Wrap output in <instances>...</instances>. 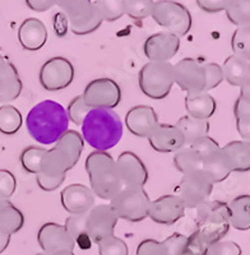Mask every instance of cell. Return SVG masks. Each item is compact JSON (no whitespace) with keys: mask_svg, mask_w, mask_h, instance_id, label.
<instances>
[{"mask_svg":"<svg viewBox=\"0 0 250 255\" xmlns=\"http://www.w3.org/2000/svg\"><path fill=\"white\" fill-rule=\"evenodd\" d=\"M10 238H12V235H9L8 232L3 231V230H0V255L3 254L6 250V248L9 247Z\"/></svg>","mask_w":250,"mask_h":255,"instance_id":"f5cc1de1","label":"cell"},{"mask_svg":"<svg viewBox=\"0 0 250 255\" xmlns=\"http://www.w3.org/2000/svg\"><path fill=\"white\" fill-rule=\"evenodd\" d=\"M213 190V184L202 172L184 175L180 180L176 195L183 202L185 208L197 209L198 207L208 202Z\"/></svg>","mask_w":250,"mask_h":255,"instance_id":"7c38bea8","label":"cell"},{"mask_svg":"<svg viewBox=\"0 0 250 255\" xmlns=\"http://www.w3.org/2000/svg\"><path fill=\"white\" fill-rule=\"evenodd\" d=\"M50 255H76L74 252H69V250H61V252H56L53 253V254Z\"/></svg>","mask_w":250,"mask_h":255,"instance_id":"11a10c76","label":"cell"},{"mask_svg":"<svg viewBox=\"0 0 250 255\" xmlns=\"http://www.w3.org/2000/svg\"><path fill=\"white\" fill-rule=\"evenodd\" d=\"M222 151L230 161L233 171H250V142L234 140V142L227 143L222 148Z\"/></svg>","mask_w":250,"mask_h":255,"instance_id":"83f0119b","label":"cell"},{"mask_svg":"<svg viewBox=\"0 0 250 255\" xmlns=\"http://www.w3.org/2000/svg\"><path fill=\"white\" fill-rule=\"evenodd\" d=\"M85 148V140L77 130L68 129L67 133L55 143L54 148L47 149L42 161L41 172L49 176H65L78 163Z\"/></svg>","mask_w":250,"mask_h":255,"instance_id":"277c9868","label":"cell"},{"mask_svg":"<svg viewBox=\"0 0 250 255\" xmlns=\"http://www.w3.org/2000/svg\"><path fill=\"white\" fill-rule=\"evenodd\" d=\"M67 110V115L69 122H72L74 125H78L81 127L85 122L86 116L88 115V113L91 111V109L86 105L85 100L82 97V95L76 96L72 101L69 102Z\"/></svg>","mask_w":250,"mask_h":255,"instance_id":"ab89813d","label":"cell"},{"mask_svg":"<svg viewBox=\"0 0 250 255\" xmlns=\"http://www.w3.org/2000/svg\"><path fill=\"white\" fill-rule=\"evenodd\" d=\"M176 128L181 131L185 140V145H192L197 139L208 135L210 133V122L208 120H197L190 116H181L176 123Z\"/></svg>","mask_w":250,"mask_h":255,"instance_id":"f546056e","label":"cell"},{"mask_svg":"<svg viewBox=\"0 0 250 255\" xmlns=\"http://www.w3.org/2000/svg\"><path fill=\"white\" fill-rule=\"evenodd\" d=\"M151 17L158 26L165 28L166 32L178 37L188 35L192 28L193 20L189 9L178 1H153Z\"/></svg>","mask_w":250,"mask_h":255,"instance_id":"9c48e42d","label":"cell"},{"mask_svg":"<svg viewBox=\"0 0 250 255\" xmlns=\"http://www.w3.org/2000/svg\"><path fill=\"white\" fill-rule=\"evenodd\" d=\"M26 4L29 9H32L33 12L42 13L55 6L56 1L55 0H27Z\"/></svg>","mask_w":250,"mask_h":255,"instance_id":"f907efd6","label":"cell"},{"mask_svg":"<svg viewBox=\"0 0 250 255\" xmlns=\"http://www.w3.org/2000/svg\"><path fill=\"white\" fill-rule=\"evenodd\" d=\"M236 129L245 142H250V122H236Z\"/></svg>","mask_w":250,"mask_h":255,"instance_id":"816d5d0a","label":"cell"},{"mask_svg":"<svg viewBox=\"0 0 250 255\" xmlns=\"http://www.w3.org/2000/svg\"><path fill=\"white\" fill-rule=\"evenodd\" d=\"M180 49V37L170 32H157L143 44V52L149 61H170Z\"/></svg>","mask_w":250,"mask_h":255,"instance_id":"2e32d148","label":"cell"},{"mask_svg":"<svg viewBox=\"0 0 250 255\" xmlns=\"http://www.w3.org/2000/svg\"><path fill=\"white\" fill-rule=\"evenodd\" d=\"M230 225L239 231L250 230V195H239L230 204Z\"/></svg>","mask_w":250,"mask_h":255,"instance_id":"4dcf8cb0","label":"cell"},{"mask_svg":"<svg viewBox=\"0 0 250 255\" xmlns=\"http://www.w3.org/2000/svg\"><path fill=\"white\" fill-rule=\"evenodd\" d=\"M151 202L143 188H123L109 206L119 220L140 222L148 217Z\"/></svg>","mask_w":250,"mask_h":255,"instance_id":"ba28073f","label":"cell"},{"mask_svg":"<svg viewBox=\"0 0 250 255\" xmlns=\"http://www.w3.org/2000/svg\"><path fill=\"white\" fill-rule=\"evenodd\" d=\"M210 245L202 239L199 232L194 231L189 238L186 239L183 252L180 255H208Z\"/></svg>","mask_w":250,"mask_h":255,"instance_id":"b9f144b4","label":"cell"},{"mask_svg":"<svg viewBox=\"0 0 250 255\" xmlns=\"http://www.w3.org/2000/svg\"><path fill=\"white\" fill-rule=\"evenodd\" d=\"M60 202L70 215H87L95 207V194L83 184H72L61 190Z\"/></svg>","mask_w":250,"mask_h":255,"instance_id":"ffe728a7","label":"cell"},{"mask_svg":"<svg viewBox=\"0 0 250 255\" xmlns=\"http://www.w3.org/2000/svg\"><path fill=\"white\" fill-rule=\"evenodd\" d=\"M56 5L67 17L70 31L77 36L90 35L102 24V18L93 1L90 0H60Z\"/></svg>","mask_w":250,"mask_h":255,"instance_id":"52a82bcc","label":"cell"},{"mask_svg":"<svg viewBox=\"0 0 250 255\" xmlns=\"http://www.w3.org/2000/svg\"><path fill=\"white\" fill-rule=\"evenodd\" d=\"M201 172L213 185L217 183H222L230 176V174L233 172V167H231L230 161L225 152L222 151V148L203 159Z\"/></svg>","mask_w":250,"mask_h":255,"instance_id":"d4e9b609","label":"cell"},{"mask_svg":"<svg viewBox=\"0 0 250 255\" xmlns=\"http://www.w3.org/2000/svg\"><path fill=\"white\" fill-rule=\"evenodd\" d=\"M46 151V148H41L37 145H28V147L24 148L19 156L22 168L28 174H40Z\"/></svg>","mask_w":250,"mask_h":255,"instance_id":"e575fe53","label":"cell"},{"mask_svg":"<svg viewBox=\"0 0 250 255\" xmlns=\"http://www.w3.org/2000/svg\"><path fill=\"white\" fill-rule=\"evenodd\" d=\"M139 88L152 100H163L171 92L174 82V64L170 61H148L138 74Z\"/></svg>","mask_w":250,"mask_h":255,"instance_id":"8992f818","label":"cell"},{"mask_svg":"<svg viewBox=\"0 0 250 255\" xmlns=\"http://www.w3.org/2000/svg\"><path fill=\"white\" fill-rule=\"evenodd\" d=\"M158 116L153 108L147 105L134 106L125 115V125L133 135L138 138H147L158 127Z\"/></svg>","mask_w":250,"mask_h":255,"instance_id":"d6986e66","label":"cell"},{"mask_svg":"<svg viewBox=\"0 0 250 255\" xmlns=\"http://www.w3.org/2000/svg\"><path fill=\"white\" fill-rule=\"evenodd\" d=\"M234 115L236 122H250V102L238 97L234 105Z\"/></svg>","mask_w":250,"mask_h":255,"instance_id":"c3c4849f","label":"cell"},{"mask_svg":"<svg viewBox=\"0 0 250 255\" xmlns=\"http://www.w3.org/2000/svg\"><path fill=\"white\" fill-rule=\"evenodd\" d=\"M37 243L42 252L47 254L69 250L74 252L76 243L70 238L64 225H59L55 222L44 223L37 232Z\"/></svg>","mask_w":250,"mask_h":255,"instance_id":"e0dca14e","label":"cell"},{"mask_svg":"<svg viewBox=\"0 0 250 255\" xmlns=\"http://www.w3.org/2000/svg\"><path fill=\"white\" fill-rule=\"evenodd\" d=\"M185 209V206L179 199L178 195H162L158 199L151 202L148 218L160 225L171 226L184 217Z\"/></svg>","mask_w":250,"mask_h":255,"instance_id":"ac0fdd59","label":"cell"},{"mask_svg":"<svg viewBox=\"0 0 250 255\" xmlns=\"http://www.w3.org/2000/svg\"><path fill=\"white\" fill-rule=\"evenodd\" d=\"M174 82L186 96L206 92L204 64L198 59H181L174 65Z\"/></svg>","mask_w":250,"mask_h":255,"instance_id":"4fadbf2b","label":"cell"},{"mask_svg":"<svg viewBox=\"0 0 250 255\" xmlns=\"http://www.w3.org/2000/svg\"><path fill=\"white\" fill-rule=\"evenodd\" d=\"M222 72L227 83L234 87H242L250 78V63L236 55H231L225 60Z\"/></svg>","mask_w":250,"mask_h":255,"instance_id":"4316f807","label":"cell"},{"mask_svg":"<svg viewBox=\"0 0 250 255\" xmlns=\"http://www.w3.org/2000/svg\"><path fill=\"white\" fill-rule=\"evenodd\" d=\"M239 97H242V99L250 102V78L240 87V96Z\"/></svg>","mask_w":250,"mask_h":255,"instance_id":"db71d44e","label":"cell"},{"mask_svg":"<svg viewBox=\"0 0 250 255\" xmlns=\"http://www.w3.org/2000/svg\"><path fill=\"white\" fill-rule=\"evenodd\" d=\"M82 127V138L96 152H108L120 142L123 122L115 110L91 109Z\"/></svg>","mask_w":250,"mask_h":255,"instance_id":"7a4b0ae2","label":"cell"},{"mask_svg":"<svg viewBox=\"0 0 250 255\" xmlns=\"http://www.w3.org/2000/svg\"><path fill=\"white\" fill-rule=\"evenodd\" d=\"M174 165L183 175L195 174L202 171L203 158L192 147L185 145L179 149L174 156Z\"/></svg>","mask_w":250,"mask_h":255,"instance_id":"d6a6232c","label":"cell"},{"mask_svg":"<svg viewBox=\"0 0 250 255\" xmlns=\"http://www.w3.org/2000/svg\"><path fill=\"white\" fill-rule=\"evenodd\" d=\"M204 78H206V92L213 90L225 81L222 67L217 63L204 64Z\"/></svg>","mask_w":250,"mask_h":255,"instance_id":"ee69618b","label":"cell"},{"mask_svg":"<svg viewBox=\"0 0 250 255\" xmlns=\"http://www.w3.org/2000/svg\"><path fill=\"white\" fill-rule=\"evenodd\" d=\"M93 4L105 22H115L125 15L124 0H97Z\"/></svg>","mask_w":250,"mask_h":255,"instance_id":"74e56055","label":"cell"},{"mask_svg":"<svg viewBox=\"0 0 250 255\" xmlns=\"http://www.w3.org/2000/svg\"><path fill=\"white\" fill-rule=\"evenodd\" d=\"M26 127L29 135L37 143L55 144L69 128L67 110L59 102L45 100L27 114Z\"/></svg>","mask_w":250,"mask_h":255,"instance_id":"6da1fadb","label":"cell"},{"mask_svg":"<svg viewBox=\"0 0 250 255\" xmlns=\"http://www.w3.org/2000/svg\"><path fill=\"white\" fill-rule=\"evenodd\" d=\"M17 189V179L9 170L0 168V202L9 200Z\"/></svg>","mask_w":250,"mask_h":255,"instance_id":"7bdbcfd3","label":"cell"},{"mask_svg":"<svg viewBox=\"0 0 250 255\" xmlns=\"http://www.w3.org/2000/svg\"><path fill=\"white\" fill-rule=\"evenodd\" d=\"M153 1L151 0H124V13L135 20L144 19L152 14Z\"/></svg>","mask_w":250,"mask_h":255,"instance_id":"f35d334b","label":"cell"},{"mask_svg":"<svg viewBox=\"0 0 250 255\" xmlns=\"http://www.w3.org/2000/svg\"><path fill=\"white\" fill-rule=\"evenodd\" d=\"M20 46L28 51L42 49L47 41V28L38 18H27L18 28Z\"/></svg>","mask_w":250,"mask_h":255,"instance_id":"603a6c76","label":"cell"},{"mask_svg":"<svg viewBox=\"0 0 250 255\" xmlns=\"http://www.w3.org/2000/svg\"><path fill=\"white\" fill-rule=\"evenodd\" d=\"M208 255H242V248L234 241H218L210 247Z\"/></svg>","mask_w":250,"mask_h":255,"instance_id":"bcb514c9","label":"cell"},{"mask_svg":"<svg viewBox=\"0 0 250 255\" xmlns=\"http://www.w3.org/2000/svg\"><path fill=\"white\" fill-rule=\"evenodd\" d=\"M217 104L208 92L186 96L185 110L188 116L197 120H208L216 113Z\"/></svg>","mask_w":250,"mask_h":255,"instance_id":"484cf974","label":"cell"},{"mask_svg":"<svg viewBox=\"0 0 250 255\" xmlns=\"http://www.w3.org/2000/svg\"><path fill=\"white\" fill-rule=\"evenodd\" d=\"M23 124L22 114L13 105L0 106V133L5 135H14Z\"/></svg>","mask_w":250,"mask_h":255,"instance_id":"836d02e7","label":"cell"},{"mask_svg":"<svg viewBox=\"0 0 250 255\" xmlns=\"http://www.w3.org/2000/svg\"><path fill=\"white\" fill-rule=\"evenodd\" d=\"M99 245L100 255H129L128 245L123 239L118 236H111V238L102 240Z\"/></svg>","mask_w":250,"mask_h":255,"instance_id":"60d3db41","label":"cell"},{"mask_svg":"<svg viewBox=\"0 0 250 255\" xmlns=\"http://www.w3.org/2000/svg\"><path fill=\"white\" fill-rule=\"evenodd\" d=\"M186 236L172 234L163 241L145 239L138 245L135 255H180L186 243Z\"/></svg>","mask_w":250,"mask_h":255,"instance_id":"cb8c5ba5","label":"cell"},{"mask_svg":"<svg viewBox=\"0 0 250 255\" xmlns=\"http://www.w3.org/2000/svg\"><path fill=\"white\" fill-rule=\"evenodd\" d=\"M197 229L208 245L221 241L230 231V208L221 200L206 202L197 208Z\"/></svg>","mask_w":250,"mask_h":255,"instance_id":"5b68a950","label":"cell"},{"mask_svg":"<svg viewBox=\"0 0 250 255\" xmlns=\"http://www.w3.org/2000/svg\"><path fill=\"white\" fill-rule=\"evenodd\" d=\"M119 218L109 204L95 206L87 213V232L92 243H101L114 236Z\"/></svg>","mask_w":250,"mask_h":255,"instance_id":"5bb4252c","label":"cell"},{"mask_svg":"<svg viewBox=\"0 0 250 255\" xmlns=\"http://www.w3.org/2000/svg\"><path fill=\"white\" fill-rule=\"evenodd\" d=\"M64 227L70 238L74 240V243L78 244L82 249L91 248L92 241L87 232V215H70L65 220Z\"/></svg>","mask_w":250,"mask_h":255,"instance_id":"1f68e13d","label":"cell"},{"mask_svg":"<svg viewBox=\"0 0 250 255\" xmlns=\"http://www.w3.org/2000/svg\"><path fill=\"white\" fill-rule=\"evenodd\" d=\"M65 181V176H49L42 172L36 175V183H37L38 188L44 191H54L56 189L60 188Z\"/></svg>","mask_w":250,"mask_h":255,"instance_id":"7dc6e473","label":"cell"},{"mask_svg":"<svg viewBox=\"0 0 250 255\" xmlns=\"http://www.w3.org/2000/svg\"><path fill=\"white\" fill-rule=\"evenodd\" d=\"M86 171L95 197L111 200L123 189L115 159L108 152L93 151L88 154Z\"/></svg>","mask_w":250,"mask_h":255,"instance_id":"3957f363","label":"cell"},{"mask_svg":"<svg viewBox=\"0 0 250 255\" xmlns=\"http://www.w3.org/2000/svg\"><path fill=\"white\" fill-rule=\"evenodd\" d=\"M225 12L229 20L235 26L250 24V0H229Z\"/></svg>","mask_w":250,"mask_h":255,"instance_id":"d590c367","label":"cell"},{"mask_svg":"<svg viewBox=\"0 0 250 255\" xmlns=\"http://www.w3.org/2000/svg\"><path fill=\"white\" fill-rule=\"evenodd\" d=\"M74 67L64 56H54L45 61L38 73V81L42 88L50 92L65 90L74 81Z\"/></svg>","mask_w":250,"mask_h":255,"instance_id":"30bf717a","label":"cell"},{"mask_svg":"<svg viewBox=\"0 0 250 255\" xmlns=\"http://www.w3.org/2000/svg\"><path fill=\"white\" fill-rule=\"evenodd\" d=\"M24 215L12 202H0V230L14 235L23 229Z\"/></svg>","mask_w":250,"mask_h":255,"instance_id":"f1b7e54d","label":"cell"},{"mask_svg":"<svg viewBox=\"0 0 250 255\" xmlns=\"http://www.w3.org/2000/svg\"><path fill=\"white\" fill-rule=\"evenodd\" d=\"M152 149L161 153H176L179 149L185 147V140L176 125L158 124L156 130L148 138Z\"/></svg>","mask_w":250,"mask_h":255,"instance_id":"44dd1931","label":"cell"},{"mask_svg":"<svg viewBox=\"0 0 250 255\" xmlns=\"http://www.w3.org/2000/svg\"><path fill=\"white\" fill-rule=\"evenodd\" d=\"M23 90L19 73L14 64L0 55V102L6 104L17 100Z\"/></svg>","mask_w":250,"mask_h":255,"instance_id":"7402d4cb","label":"cell"},{"mask_svg":"<svg viewBox=\"0 0 250 255\" xmlns=\"http://www.w3.org/2000/svg\"><path fill=\"white\" fill-rule=\"evenodd\" d=\"M82 97L90 109L114 110L122 101V88L114 79L97 78L86 86Z\"/></svg>","mask_w":250,"mask_h":255,"instance_id":"8fae6325","label":"cell"},{"mask_svg":"<svg viewBox=\"0 0 250 255\" xmlns=\"http://www.w3.org/2000/svg\"><path fill=\"white\" fill-rule=\"evenodd\" d=\"M123 188H143L148 181V170L134 152H123L115 161Z\"/></svg>","mask_w":250,"mask_h":255,"instance_id":"9a60e30c","label":"cell"},{"mask_svg":"<svg viewBox=\"0 0 250 255\" xmlns=\"http://www.w3.org/2000/svg\"><path fill=\"white\" fill-rule=\"evenodd\" d=\"M231 49L234 55L250 63V24L235 29L231 37Z\"/></svg>","mask_w":250,"mask_h":255,"instance_id":"8d00e7d4","label":"cell"},{"mask_svg":"<svg viewBox=\"0 0 250 255\" xmlns=\"http://www.w3.org/2000/svg\"><path fill=\"white\" fill-rule=\"evenodd\" d=\"M189 147H192L203 159L206 158V157L211 156L212 153H215L216 151H218V149L221 148L220 144H218L213 138H211L210 135L202 136V138L195 140V142L193 143L192 145H189Z\"/></svg>","mask_w":250,"mask_h":255,"instance_id":"f6af8a7d","label":"cell"},{"mask_svg":"<svg viewBox=\"0 0 250 255\" xmlns=\"http://www.w3.org/2000/svg\"><path fill=\"white\" fill-rule=\"evenodd\" d=\"M36 255H50V254H47V253L42 252V253H38V254H36Z\"/></svg>","mask_w":250,"mask_h":255,"instance_id":"9f6ffc18","label":"cell"},{"mask_svg":"<svg viewBox=\"0 0 250 255\" xmlns=\"http://www.w3.org/2000/svg\"><path fill=\"white\" fill-rule=\"evenodd\" d=\"M229 0H198V6L207 13H218L225 10Z\"/></svg>","mask_w":250,"mask_h":255,"instance_id":"681fc988","label":"cell"}]
</instances>
